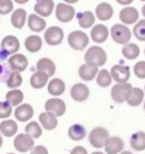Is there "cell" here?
Masks as SVG:
<instances>
[{"label":"cell","instance_id":"cell-52","mask_svg":"<svg viewBox=\"0 0 145 154\" xmlns=\"http://www.w3.org/2000/svg\"><path fill=\"white\" fill-rule=\"evenodd\" d=\"M8 154H13V153H8Z\"/></svg>","mask_w":145,"mask_h":154},{"label":"cell","instance_id":"cell-19","mask_svg":"<svg viewBox=\"0 0 145 154\" xmlns=\"http://www.w3.org/2000/svg\"><path fill=\"white\" fill-rule=\"evenodd\" d=\"M36 69L37 71H41V72H44L48 77L53 76L54 72H55V64L52 59L49 58H42L37 61L36 64Z\"/></svg>","mask_w":145,"mask_h":154},{"label":"cell","instance_id":"cell-22","mask_svg":"<svg viewBox=\"0 0 145 154\" xmlns=\"http://www.w3.org/2000/svg\"><path fill=\"white\" fill-rule=\"evenodd\" d=\"M26 20V11L23 8H17L11 16V23L16 29H22Z\"/></svg>","mask_w":145,"mask_h":154},{"label":"cell","instance_id":"cell-34","mask_svg":"<svg viewBox=\"0 0 145 154\" xmlns=\"http://www.w3.org/2000/svg\"><path fill=\"white\" fill-rule=\"evenodd\" d=\"M139 53H140V49L135 43H127L122 48V55L126 59H129V60L135 59L139 55Z\"/></svg>","mask_w":145,"mask_h":154},{"label":"cell","instance_id":"cell-1","mask_svg":"<svg viewBox=\"0 0 145 154\" xmlns=\"http://www.w3.org/2000/svg\"><path fill=\"white\" fill-rule=\"evenodd\" d=\"M84 59H85V61H86L87 65L98 67V66H102V65L105 64V61H107V54H105V52H104L103 48H101L98 46H92V47H90L86 51Z\"/></svg>","mask_w":145,"mask_h":154},{"label":"cell","instance_id":"cell-7","mask_svg":"<svg viewBox=\"0 0 145 154\" xmlns=\"http://www.w3.org/2000/svg\"><path fill=\"white\" fill-rule=\"evenodd\" d=\"M64 30L60 26H50L44 31V41L50 46H56L62 42Z\"/></svg>","mask_w":145,"mask_h":154},{"label":"cell","instance_id":"cell-18","mask_svg":"<svg viewBox=\"0 0 145 154\" xmlns=\"http://www.w3.org/2000/svg\"><path fill=\"white\" fill-rule=\"evenodd\" d=\"M108 35H109V31L107 26L103 24H97L91 29V38L97 43L104 42L108 38Z\"/></svg>","mask_w":145,"mask_h":154},{"label":"cell","instance_id":"cell-33","mask_svg":"<svg viewBox=\"0 0 145 154\" xmlns=\"http://www.w3.org/2000/svg\"><path fill=\"white\" fill-rule=\"evenodd\" d=\"M24 99L23 91L19 89H12L6 94V102H8L11 106H18Z\"/></svg>","mask_w":145,"mask_h":154},{"label":"cell","instance_id":"cell-17","mask_svg":"<svg viewBox=\"0 0 145 154\" xmlns=\"http://www.w3.org/2000/svg\"><path fill=\"white\" fill-rule=\"evenodd\" d=\"M89 88L85 85V84H81V83H77L72 87L71 89V96L73 100L75 101H84L89 97Z\"/></svg>","mask_w":145,"mask_h":154},{"label":"cell","instance_id":"cell-32","mask_svg":"<svg viewBox=\"0 0 145 154\" xmlns=\"http://www.w3.org/2000/svg\"><path fill=\"white\" fill-rule=\"evenodd\" d=\"M131 147L135 150H144L145 149V132L139 131L132 135L131 137Z\"/></svg>","mask_w":145,"mask_h":154},{"label":"cell","instance_id":"cell-16","mask_svg":"<svg viewBox=\"0 0 145 154\" xmlns=\"http://www.w3.org/2000/svg\"><path fill=\"white\" fill-rule=\"evenodd\" d=\"M34 116V108L29 103H23L18 106L14 111V117L19 122H28Z\"/></svg>","mask_w":145,"mask_h":154},{"label":"cell","instance_id":"cell-12","mask_svg":"<svg viewBox=\"0 0 145 154\" xmlns=\"http://www.w3.org/2000/svg\"><path fill=\"white\" fill-rule=\"evenodd\" d=\"M1 49L6 54H16V52L19 49V41L16 36L13 35H7L2 38L1 41Z\"/></svg>","mask_w":145,"mask_h":154},{"label":"cell","instance_id":"cell-38","mask_svg":"<svg viewBox=\"0 0 145 154\" xmlns=\"http://www.w3.org/2000/svg\"><path fill=\"white\" fill-rule=\"evenodd\" d=\"M133 34L134 36L140 40V41H145V19H140L133 28Z\"/></svg>","mask_w":145,"mask_h":154},{"label":"cell","instance_id":"cell-11","mask_svg":"<svg viewBox=\"0 0 145 154\" xmlns=\"http://www.w3.org/2000/svg\"><path fill=\"white\" fill-rule=\"evenodd\" d=\"M8 64L13 72H22L28 67V58L24 54L16 53L8 58Z\"/></svg>","mask_w":145,"mask_h":154},{"label":"cell","instance_id":"cell-37","mask_svg":"<svg viewBox=\"0 0 145 154\" xmlns=\"http://www.w3.org/2000/svg\"><path fill=\"white\" fill-rule=\"evenodd\" d=\"M22 82H23V78H22L20 73H19V72H12V73L8 76V78H7V81H6V84H7V87L11 88V89H17V88L22 84Z\"/></svg>","mask_w":145,"mask_h":154},{"label":"cell","instance_id":"cell-23","mask_svg":"<svg viewBox=\"0 0 145 154\" xmlns=\"http://www.w3.org/2000/svg\"><path fill=\"white\" fill-rule=\"evenodd\" d=\"M78 73H79V77H80L81 79H84V81H91V79H93V78L97 76L98 69L95 67V66L84 64V65H81V66L79 67Z\"/></svg>","mask_w":145,"mask_h":154},{"label":"cell","instance_id":"cell-50","mask_svg":"<svg viewBox=\"0 0 145 154\" xmlns=\"http://www.w3.org/2000/svg\"><path fill=\"white\" fill-rule=\"evenodd\" d=\"M1 70H2V69H1V66H0V73H1Z\"/></svg>","mask_w":145,"mask_h":154},{"label":"cell","instance_id":"cell-51","mask_svg":"<svg viewBox=\"0 0 145 154\" xmlns=\"http://www.w3.org/2000/svg\"><path fill=\"white\" fill-rule=\"evenodd\" d=\"M144 109H145V101H144Z\"/></svg>","mask_w":145,"mask_h":154},{"label":"cell","instance_id":"cell-39","mask_svg":"<svg viewBox=\"0 0 145 154\" xmlns=\"http://www.w3.org/2000/svg\"><path fill=\"white\" fill-rule=\"evenodd\" d=\"M12 114V106L6 101H0V118H7Z\"/></svg>","mask_w":145,"mask_h":154},{"label":"cell","instance_id":"cell-30","mask_svg":"<svg viewBox=\"0 0 145 154\" xmlns=\"http://www.w3.org/2000/svg\"><path fill=\"white\" fill-rule=\"evenodd\" d=\"M144 100V90H141L140 88H132L129 96L127 99V103L129 106H138L143 102Z\"/></svg>","mask_w":145,"mask_h":154},{"label":"cell","instance_id":"cell-21","mask_svg":"<svg viewBox=\"0 0 145 154\" xmlns=\"http://www.w3.org/2000/svg\"><path fill=\"white\" fill-rule=\"evenodd\" d=\"M113 7L108 2H101L96 7V16L101 20H108L113 16Z\"/></svg>","mask_w":145,"mask_h":154},{"label":"cell","instance_id":"cell-15","mask_svg":"<svg viewBox=\"0 0 145 154\" xmlns=\"http://www.w3.org/2000/svg\"><path fill=\"white\" fill-rule=\"evenodd\" d=\"M54 10L53 0H38L35 4V12L40 17H48Z\"/></svg>","mask_w":145,"mask_h":154},{"label":"cell","instance_id":"cell-8","mask_svg":"<svg viewBox=\"0 0 145 154\" xmlns=\"http://www.w3.org/2000/svg\"><path fill=\"white\" fill-rule=\"evenodd\" d=\"M34 140L28 136L26 134H19L14 137V141H13V146L14 148L20 152V153H25V152H29V150H32V148L35 147L34 146Z\"/></svg>","mask_w":145,"mask_h":154},{"label":"cell","instance_id":"cell-42","mask_svg":"<svg viewBox=\"0 0 145 154\" xmlns=\"http://www.w3.org/2000/svg\"><path fill=\"white\" fill-rule=\"evenodd\" d=\"M30 154H48V150L43 146H35Z\"/></svg>","mask_w":145,"mask_h":154},{"label":"cell","instance_id":"cell-6","mask_svg":"<svg viewBox=\"0 0 145 154\" xmlns=\"http://www.w3.org/2000/svg\"><path fill=\"white\" fill-rule=\"evenodd\" d=\"M44 108H46L47 113H49L54 117H60L66 111V103L59 97H53V99L47 100Z\"/></svg>","mask_w":145,"mask_h":154},{"label":"cell","instance_id":"cell-28","mask_svg":"<svg viewBox=\"0 0 145 154\" xmlns=\"http://www.w3.org/2000/svg\"><path fill=\"white\" fill-rule=\"evenodd\" d=\"M77 18H78V23L79 25L83 28V29H87L90 28L91 25H93L95 23V16L92 12L90 11H84V12H80L77 14Z\"/></svg>","mask_w":145,"mask_h":154},{"label":"cell","instance_id":"cell-13","mask_svg":"<svg viewBox=\"0 0 145 154\" xmlns=\"http://www.w3.org/2000/svg\"><path fill=\"white\" fill-rule=\"evenodd\" d=\"M119 17L123 24H133L139 19V12L135 7L128 6V7H123L120 11Z\"/></svg>","mask_w":145,"mask_h":154},{"label":"cell","instance_id":"cell-47","mask_svg":"<svg viewBox=\"0 0 145 154\" xmlns=\"http://www.w3.org/2000/svg\"><path fill=\"white\" fill-rule=\"evenodd\" d=\"M1 146H2V136L0 135V147H1Z\"/></svg>","mask_w":145,"mask_h":154},{"label":"cell","instance_id":"cell-46","mask_svg":"<svg viewBox=\"0 0 145 154\" xmlns=\"http://www.w3.org/2000/svg\"><path fill=\"white\" fill-rule=\"evenodd\" d=\"M141 12H143V16H144V17H145V5H144V6H143V11H141Z\"/></svg>","mask_w":145,"mask_h":154},{"label":"cell","instance_id":"cell-24","mask_svg":"<svg viewBox=\"0 0 145 154\" xmlns=\"http://www.w3.org/2000/svg\"><path fill=\"white\" fill-rule=\"evenodd\" d=\"M38 120H40L41 125L43 126V129H46V130H53L58 125V118L47 113V112L41 113L38 116Z\"/></svg>","mask_w":145,"mask_h":154},{"label":"cell","instance_id":"cell-31","mask_svg":"<svg viewBox=\"0 0 145 154\" xmlns=\"http://www.w3.org/2000/svg\"><path fill=\"white\" fill-rule=\"evenodd\" d=\"M85 135H86V130L80 124H74L68 129V136L73 141H80L85 137Z\"/></svg>","mask_w":145,"mask_h":154},{"label":"cell","instance_id":"cell-26","mask_svg":"<svg viewBox=\"0 0 145 154\" xmlns=\"http://www.w3.org/2000/svg\"><path fill=\"white\" fill-rule=\"evenodd\" d=\"M48 76L44 73V72H41V71H36L31 77H30V84L32 88L35 89H41L43 88L47 82H48Z\"/></svg>","mask_w":145,"mask_h":154},{"label":"cell","instance_id":"cell-27","mask_svg":"<svg viewBox=\"0 0 145 154\" xmlns=\"http://www.w3.org/2000/svg\"><path fill=\"white\" fill-rule=\"evenodd\" d=\"M65 91V83L60 78H53L48 83V93L53 96H59Z\"/></svg>","mask_w":145,"mask_h":154},{"label":"cell","instance_id":"cell-20","mask_svg":"<svg viewBox=\"0 0 145 154\" xmlns=\"http://www.w3.org/2000/svg\"><path fill=\"white\" fill-rule=\"evenodd\" d=\"M28 26H29L30 30L40 32L46 28V20L42 17L32 13L28 17Z\"/></svg>","mask_w":145,"mask_h":154},{"label":"cell","instance_id":"cell-41","mask_svg":"<svg viewBox=\"0 0 145 154\" xmlns=\"http://www.w3.org/2000/svg\"><path fill=\"white\" fill-rule=\"evenodd\" d=\"M134 75L138 77V78H145V61H138L134 67Z\"/></svg>","mask_w":145,"mask_h":154},{"label":"cell","instance_id":"cell-36","mask_svg":"<svg viewBox=\"0 0 145 154\" xmlns=\"http://www.w3.org/2000/svg\"><path fill=\"white\" fill-rule=\"evenodd\" d=\"M96 81H97V84L99 87H108L111 83V76H110L109 71L103 69V70L98 71V73L96 76Z\"/></svg>","mask_w":145,"mask_h":154},{"label":"cell","instance_id":"cell-5","mask_svg":"<svg viewBox=\"0 0 145 154\" xmlns=\"http://www.w3.org/2000/svg\"><path fill=\"white\" fill-rule=\"evenodd\" d=\"M132 90V85L127 83H117L111 88V97L116 102H125L127 101L129 93Z\"/></svg>","mask_w":145,"mask_h":154},{"label":"cell","instance_id":"cell-29","mask_svg":"<svg viewBox=\"0 0 145 154\" xmlns=\"http://www.w3.org/2000/svg\"><path fill=\"white\" fill-rule=\"evenodd\" d=\"M25 47H26V49L29 52L36 53L42 47V38L40 36H37V35H30L25 40Z\"/></svg>","mask_w":145,"mask_h":154},{"label":"cell","instance_id":"cell-49","mask_svg":"<svg viewBox=\"0 0 145 154\" xmlns=\"http://www.w3.org/2000/svg\"><path fill=\"white\" fill-rule=\"evenodd\" d=\"M120 154H132L131 152H122V153H120Z\"/></svg>","mask_w":145,"mask_h":154},{"label":"cell","instance_id":"cell-43","mask_svg":"<svg viewBox=\"0 0 145 154\" xmlns=\"http://www.w3.org/2000/svg\"><path fill=\"white\" fill-rule=\"evenodd\" d=\"M71 154H87V150L81 146H77L71 150Z\"/></svg>","mask_w":145,"mask_h":154},{"label":"cell","instance_id":"cell-44","mask_svg":"<svg viewBox=\"0 0 145 154\" xmlns=\"http://www.w3.org/2000/svg\"><path fill=\"white\" fill-rule=\"evenodd\" d=\"M117 2L121 4V5H128V4L132 2V0H117Z\"/></svg>","mask_w":145,"mask_h":154},{"label":"cell","instance_id":"cell-53","mask_svg":"<svg viewBox=\"0 0 145 154\" xmlns=\"http://www.w3.org/2000/svg\"><path fill=\"white\" fill-rule=\"evenodd\" d=\"M144 53H145V52H144Z\"/></svg>","mask_w":145,"mask_h":154},{"label":"cell","instance_id":"cell-14","mask_svg":"<svg viewBox=\"0 0 145 154\" xmlns=\"http://www.w3.org/2000/svg\"><path fill=\"white\" fill-rule=\"evenodd\" d=\"M123 149V141L117 136H109L104 144V150L107 154H117Z\"/></svg>","mask_w":145,"mask_h":154},{"label":"cell","instance_id":"cell-3","mask_svg":"<svg viewBox=\"0 0 145 154\" xmlns=\"http://www.w3.org/2000/svg\"><path fill=\"white\" fill-rule=\"evenodd\" d=\"M67 41H68V45L72 48L78 49V51L84 49L89 43L87 35L84 31H80V30H74V31L70 32L68 37H67Z\"/></svg>","mask_w":145,"mask_h":154},{"label":"cell","instance_id":"cell-40","mask_svg":"<svg viewBox=\"0 0 145 154\" xmlns=\"http://www.w3.org/2000/svg\"><path fill=\"white\" fill-rule=\"evenodd\" d=\"M13 10V2L11 0H0V14H7Z\"/></svg>","mask_w":145,"mask_h":154},{"label":"cell","instance_id":"cell-10","mask_svg":"<svg viewBox=\"0 0 145 154\" xmlns=\"http://www.w3.org/2000/svg\"><path fill=\"white\" fill-rule=\"evenodd\" d=\"M55 16L60 22H70L74 17V8L65 2H60L56 5L55 8Z\"/></svg>","mask_w":145,"mask_h":154},{"label":"cell","instance_id":"cell-4","mask_svg":"<svg viewBox=\"0 0 145 154\" xmlns=\"http://www.w3.org/2000/svg\"><path fill=\"white\" fill-rule=\"evenodd\" d=\"M108 138H109V132L104 128H95L93 130H91L89 135V141L95 148L104 147Z\"/></svg>","mask_w":145,"mask_h":154},{"label":"cell","instance_id":"cell-35","mask_svg":"<svg viewBox=\"0 0 145 154\" xmlns=\"http://www.w3.org/2000/svg\"><path fill=\"white\" fill-rule=\"evenodd\" d=\"M25 134L28 136H30L32 140L38 138L42 135V128L37 122H30L25 126Z\"/></svg>","mask_w":145,"mask_h":154},{"label":"cell","instance_id":"cell-45","mask_svg":"<svg viewBox=\"0 0 145 154\" xmlns=\"http://www.w3.org/2000/svg\"><path fill=\"white\" fill-rule=\"evenodd\" d=\"M16 2H18V4H23V2H26V0H16Z\"/></svg>","mask_w":145,"mask_h":154},{"label":"cell","instance_id":"cell-9","mask_svg":"<svg viewBox=\"0 0 145 154\" xmlns=\"http://www.w3.org/2000/svg\"><path fill=\"white\" fill-rule=\"evenodd\" d=\"M111 79H114L117 83H127V81L131 77V71L128 66L125 65H114L110 71Z\"/></svg>","mask_w":145,"mask_h":154},{"label":"cell","instance_id":"cell-48","mask_svg":"<svg viewBox=\"0 0 145 154\" xmlns=\"http://www.w3.org/2000/svg\"><path fill=\"white\" fill-rule=\"evenodd\" d=\"M91 154H103L102 152H93V153H91Z\"/></svg>","mask_w":145,"mask_h":154},{"label":"cell","instance_id":"cell-25","mask_svg":"<svg viewBox=\"0 0 145 154\" xmlns=\"http://www.w3.org/2000/svg\"><path fill=\"white\" fill-rule=\"evenodd\" d=\"M17 131H18V125H17V123L14 120L6 119V120L0 123V132L2 135H5L6 137L13 136Z\"/></svg>","mask_w":145,"mask_h":154},{"label":"cell","instance_id":"cell-2","mask_svg":"<svg viewBox=\"0 0 145 154\" xmlns=\"http://www.w3.org/2000/svg\"><path fill=\"white\" fill-rule=\"evenodd\" d=\"M110 35L116 43H120L123 46L127 45L131 40V31L123 24H114L110 29Z\"/></svg>","mask_w":145,"mask_h":154}]
</instances>
